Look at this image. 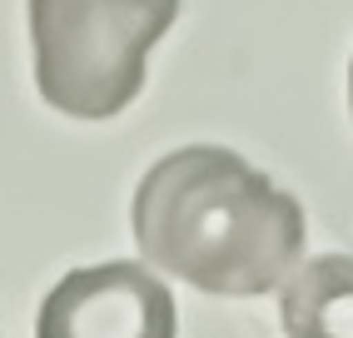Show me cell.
Returning <instances> with one entry per match:
<instances>
[{
  "mask_svg": "<svg viewBox=\"0 0 353 338\" xmlns=\"http://www.w3.org/2000/svg\"><path fill=\"white\" fill-rule=\"evenodd\" d=\"M134 244L159 274L219 299H254L303 259V204L219 144H184L134 189Z\"/></svg>",
  "mask_w": 353,
  "mask_h": 338,
  "instance_id": "cell-1",
  "label": "cell"
},
{
  "mask_svg": "<svg viewBox=\"0 0 353 338\" xmlns=\"http://www.w3.org/2000/svg\"><path fill=\"white\" fill-rule=\"evenodd\" d=\"M179 0H30L35 85L70 119H110L145 90Z\"/></svg>",
  "mask_w": 353,
  "mask_h": 338,
  "instance_id": "cell-2",
  "label": "cell"
},
{
  "mask_svg": "<svg viewBox=\"0 0 353 338\" xmlns=\"http://www.w3.org/2000/svg\"><path fill=\"white\" fill-rule=\"evenodd\" d=\"M174 294L145 264L114 259L65 274L40 304L35 338H174Z\"/></svg>",
  "mask_w": 353,
  "mask_h": 338,
  "instance_id": "cell-3",
  "label": "cell"
},
{
  "mask_svg": "<svg viewBox=\"0 0 353 338\" xmlns=\"http://www.w3.org/2000/svg\"><path fill=\"white\" fill-rule=\"evenodd\" d=\"M289 338H353V254L303 259L279 288Z\"/></svg>",
  "mask_w": 353,
  "mask_h": 338,
  "instance_id": "cell-4",
  "label": "cell"
},
{
  "mask_svg": "<svg viewBox=\"0 0 353 338\" xmlns=\"http://www.w3.org/2000/svg\"><path fill=\"white\" fill-rule=\"evenodd\" d=\"M348 110H353V65H348Z\"/></svg>",
  "mask_w": 353,
  "mask_h": 338,
  "instance_id": "cell-5",
  "label": "cell"
}]
</instances>
